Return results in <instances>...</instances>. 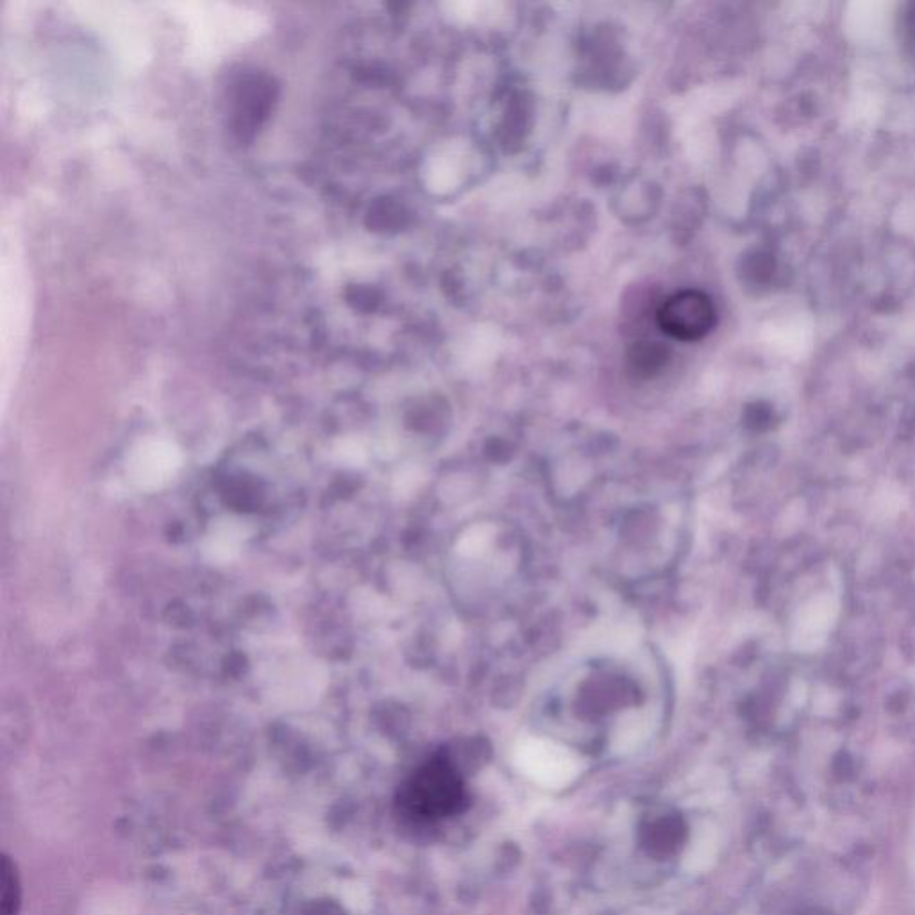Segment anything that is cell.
Returning <instances> with one entry per match:
<instances>
[{
    "label": "cell",
    "instance_id": "3957f363",
    "mask_svg": "<svg viewBox=\"0 0 915 915\" xmlns=\"http://www.w3.org/2000/svg\"><path fill=\"white\" fill-rule=\"evenodd\" d=\"M233 92V127L236 133L247 138L254 135L261 122L269 115L274 99V88L267 77L247 76L235 84Z\"/></svg>",
    "mask_w": 915,
    "mask_h": 915
},
{
    "label": "cell",
    "instance_id": "6da1fadb",
    "mask_svg": "<svg viewBox=\"0 0 915 915\" xmlns=\"http://www.w3.org/2000/svg\"><path fill=\"white\" fill-rule=\"evenodd\" d=\"M462 781L453 767L435 760L420 767L401 790V806L417 817H444L462 806Z\"/></svg>",
    "mask_w": 915,
    "mask_h": 915
},
{
    "label": "cell",
    "instance_id": "5b68a950",
    "mask_svg": "<svg viewBox=\"0 0 915 915\" xmlns=\"http://www.w3.org/2000/svg\"><path fill=\"white\" fill-rule=\"evenodd\" d=\"M630 358L633 361V365H635V369H646V372H649L655 367H660V363L664 361L665 353L664 349L658 347V345L642 344L633 349Z\"/></svg>",
    "mask_w": 915,
    "mask_h": 915
},
{
    "label": "cell",
    "instance_id": "7a4b0ae2",
    "mask_svg": "<svg viewBox=\"0 0 915 915\" xmlns=\"http://www.w3.org/2000/svg\"><path fill=\"white\" fill-rule=\"evenodd\" d=\"M656 320L660 329L676 340H701L714 329V303L699 290H683L662 304Z\"/></svg>",
    "mask_w": 915,
    "mask_h": 915
},
{
    "label": "cell",
    "instance_id": "277c9868",
    "mask_svg": "<svg viewBox=\"0 0 915 915\" xmlns=\"http://www.w3.org/2000/svg\"><path fill=\"white\" fill-rule=\"evenodd\" d=\"M2 915L17 914L18 903H20V887H18V878L15 869L9 865L8 860H4L2 865Z\"/></svg>",
    "mask_w": 915,
    "mask_h": 915
}]
</instances>
